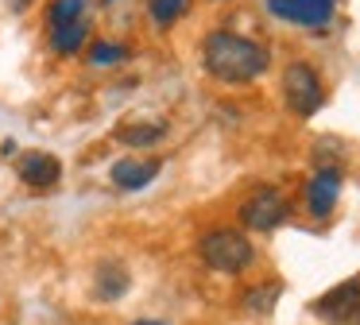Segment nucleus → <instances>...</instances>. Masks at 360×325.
<instances>
[{"label": "nucleus", "mask_w": 360, "mask_h": 325, "mask_svg": "<svg viewBox=\"0 0 360 325\" xmlns=\"http://www.w3.org/2000/svg\"><path fill=\"white\" fill-rule=\"evenodd\" d=\"M205 70H210L217 82H252L267 70V46H259L256 39L233 35V31H213L205 35L202 46Z\"/></svg>", "instance_id": "f257e3e1"}, {"label": "nucleus", "mask_w": 360, "mask_h": 325, "mask_svg": "<svg viewBox=\"0 0 360 325\" xmlns=\"http://www.w3.org/2000/svg\"><path fill=\"white\" fill-rule=\"evenodd\" d=\"M198 255H202L205 267L221 271V275H236V271H244L252 260H256V248H252L248 236L236 232V229H213V232L202 236Z\"/></svg>", "instance_id": "f03ea898"}, {"label": "nucleus", "mask_w": 360, "mask_h": 325, "mask_svg": "<svg viewBox=\"0 0 360 325\" xmlns=\"http://www.w3.org/2000/svg\"><path fill=\"white\" fill-rule=\"evenodd\" d=\"M283 101H287V108H290V113H298V116H314V113H318L321 101H326L318 70L306 66V62H290V66L283 70Z\"/></svg>", "instance_id": "7ed1b4c3"}, {"label": "nucleus", "mask_w": 360, "mask_h": 325, "mask_svg": "<svg viewBox=\"0 0 360 325\" xmlns=\"http://www.w3.org/2000/svg\"><path fill=\"white\" fill-rule=\"evenodd\" d=\"M290 217V201L283 198L279 190H271V186H264V190H256L248 201L240 205V221L244 229H256V232H271L279 229L283 221Z\"/></svg>", "instance_id": "20e7f679"}, {"label": "nucleus", "mask_w": 360, "mask_h": 325, "mask_svg": "<svg viewBox=\"0 0 360 325\" xmlns=\"http://www.w3.org/2000/svg\"><path fill=\"white\" fill-rule=\"evenodd\" d=\"M267 12L302 27H326L333 20V0H267Z\"/></svg>", "instance_id": "39448f33"}, {"label": "nucleus", "mask_w": 360, "mask_h": 325, "mask_svg": "<svg viewBox=\"0 0 360 325\" xmlns=\"http://www.w3.org/2000/svg\"><path fill=\"white\" fill-rule=\"evenodd\" d=\"M314 314L326 317V321H345V317L360 314V279H345L333 291H326L318 302H314Z\"/></svg>", "instance_id": "423d86ee"}, {"label": "nucleus", "mask_w": 360, "mask_h": 325, "mask_svg": "<svg viewBox=\"0 0 360 325\" xmlns=\"http://www.w3.org/2000/svg\"><path fill=\"white\" fill-rule=\"evenodd\" d=\"M341 193V167H318V174L306 182V205L314 217H329Z\"/></svg>", "instance_id": "0eeeda50"}, {"label": "nucleus", "mask_w": 360, "mask_h": 325, "mask_svg": "<svg viewBox=\"0 0 360 325\" xmlns=\"http://www.w3.org/2000/svg\"><path fill=\"white\" fill-rule=\"evenodd\" d=\"M20 178H24L27 186H35V190H47V186H55L58 178H63V162L47 151H27L24 159H20Z\"/></svg>", "instance_id": "6e6552de"}, {"label": "nucleus", "mask_w": 360, "mask_h": 325, "mask_svg": "<svg viewBox=\"0 0 360 325\" xmlns=\"http://www.w3.org/2000/svg\"><path fill=\"white\" fill-rule=\"evenodd\" d=\"M155 174H159V159H120L117 167H112V182H117L120 190H140V186H148Z\"/></svg>", "instance_id": "1a4fd4ad"}, {"label": "nucleus", "mask_w": 360, "mask_h": 325, "mask_svg": "<svg viewBox=\"0 0 360 325\" xmlns=\"http://www.w3.org/2000/svg\"><path fill=\"white\" fill-rule=\"evenodd\" d=\"M94 286H97V298L112 302V298H120V294L132 286V279H128V271L120 267V263H101L97 275H94Z\"/></svg>", "instance_id": "9d476101"}, {"label": "nucleus", "mask_w": 360, "mask_h": 325, "mask_svg": "<svg viewBox=\"0 0 360 325\" xmlns=\"http://www.w3.org/2000/svg\"><path fill=\"white\" fill-rule=\"evenodd\" d=\"M86 31H89L86 15H82V20H74V23H63V27L51 31V46H55L58 54H74L82 46V39H86Z\"/></svg>", "instance_id": "9b49d317"}, {"label": "nucleus", "mask_w": 360, "mask_h": 325, "mask_svg": "<svg viewBox=\"0 0 360 325\" xmlns=\"http://www.w3.org/2000/svg\"><path fill=\"white\" fill-rule=\"evenodd\" d=\"M117 136H120V144H128V147H151L155 139L167 136V124H151V120L148 124H128Z\"/></svg>", "instance_id": "f8f14e48"}, {"label": "nucleus", "mask_w": 360, "mask_h": 325, "mask_svg": "<svg viewBox=\"0 0 360 325\" xmlns=\"http://www.w3.org/2000/svg\"><path fill=\"white\" fill-rule=\"evenodd\" d=\"M283 286L279 283H267V286H256V291L244 294V310H252V314H271V306L279 302Z\"/></svg>", "instance_id": "ddd939ff"}, {"label": "nucleus", "mask_w": 360, "mask_h": 325, "mask_svg": "<svg viewBox=\"0 0 360 325\" xmlns=\"http://www.w3.org/2000/svg\"><path fill=\"white\" fill-rule=\"evenodd\" d=\"M186 8H190V0H151L148 12H151V20H155L159 27H171Z\"/></svg>", "instance_id": "4468645a"}, {"label": "nucleus", "mask_w": 360, "mask_h": 325, "mask_svg": "<svg viewBox=\"0 0 360 325\" xmlns=\"http://www.w3.org/2000/svg\"><path fill=\"white\" fill-rule=\"evenodd\" d=\"M86 15V0H55L51 4V23L55 27H63V23H74Z\"/></svg>", "instance_id": "2eb2a0df"}, {"label": "nucleus", "mask_w": 360, "mask_h": 325, "mask_svg": "<svg viewBox=\"0 0 360 325\" xmlns=\"http://www.w3.org/2000/svg\"><path fill=\"white\" fill-rule=\"evenodd\" d=\"M124 54L128 51L120 43H94L89 46V62H97V66H112V62H120Z\"/></svg>", "instance_id": "dca6fc26"}, {"label": "nucleus", "mask_w": 360, "mask_h": 325, "mask_svg": "<svg viewBox=\"0 0 360 325\" xmlns=\"http://www.w3.org/2000/svg\"><path fill=\"white\" fill-rule=\"evenodd\" d=\"M337 325H360V314H352V317H345V321H337Z\"/></svg>", "instance_id": "f3484780"}, {"label": "nucleus", "mask_w": 360, "mask_h": 325, "mask_svg": "<svg viewBox=\"0 0 360 325\" xmlns=\"http://www.w3.org/2000/svg\"><path fill=\"white\" fill-rule=\"evenodd\" d=\"M27 4H32V0H12V8H16V12H20V8H27Z\"/></svg>", "instance_id": "a211bd4d"}, {"label": "nucleus", "mask_w": 360, "mask_h": 325, "mask_svg": "<svg viewBox=\"0 0 360 325\" xmlns=\"http://www.w3.org/2000/svg\"><path fill=\"white\" fill-rule=\"evenodd\" d=\"M132 325H163V321H132Z\"/></svg>", "instance_id": "6ab92c4d"}, {"label": "nucleus", "mask_w": 360, "mask_h": 325, "mask_svg": "<svg viewBox=\"0 0 360 325\" xmlns=\"http://www.w3.org/2000/svg\"><path fill=\"white\" fill-rule=\"evenodd\" d=\"M105 4H112V0H105Z\"/></svg>", "instance_id": "aec40b11"}]
</instances>
